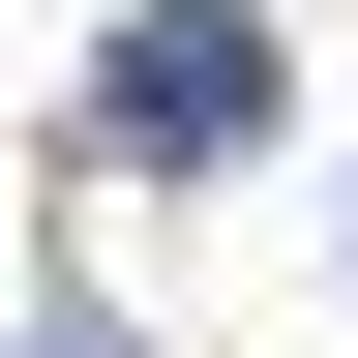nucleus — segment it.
Returning <instances> with one entry per match:
<instances>
[{
  "label": "nucleus",
  "instance_id": "1",
  "mask_svg": "<svg viewBox=\"0 0 358 358\" xmlns=\"http://www.w3.org/2000/svg\"><path fill=\"white\" fill-rule=\"evenodd\" d=\"M90 150H150V179H209V150H268V0H150V30L90 60Z\"/></svg>",
  "mask_w": 358,
  "mask_h": 358
},
{
  "label": "nucleus",
  "instance_id": "2",
  "mask_svg": "<svg viewBox=\"0 0 358 358\" xmlns=\"http://www.w3.org/2000/svg\"><path fill=\"white\" fill-rule=\"evenodd\" d=\"M30 358H90V329H30Z\"/></svg>",
  "mask_w": 358,
  "mask_h": 358
}]
</instances>
